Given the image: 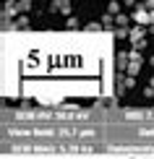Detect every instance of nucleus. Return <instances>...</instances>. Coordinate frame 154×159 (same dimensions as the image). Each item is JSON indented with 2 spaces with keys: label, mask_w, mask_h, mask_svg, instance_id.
<instances>
[{
  "label": "nucleus",
  "mask_w": 154,
  "mask_h": 159,
  "mask_svg": "<svg viewBox=\"0 0 154 159\" xmlns=\"http://www.w3.org/2000/svg\"><path fill=\"white\" fill-rule=\"evenodd\" d=\"M128 60H131V57H128V52H118V57H115V63H118V68H120V70H123L125 65H131Z\"/></svg>",
  "instance_id": "obj_5"
},
{
  "label": "nucleus",
  "mask_w": 154,
  "mask_h": 159,
  "mask_svg": "<svg viewBox=\"0 0 154 159\" xmlns=\"http://www.w3.org/2000/svg\"><path fill=\"white\" fill-rule=\"evenodd\" d=\"M13 8H16V13H26L31 11V0H18V3H13Z\"/></svg>",
  "instance_id": "obj_4"
},
{
  "label": "nucleus",
  "mask_w": 154,
  "mask_h": 159,
  "mask_svg": "<svg viewBox=\"0 0 154 159\" xmlns=\"http://www.w3.org/2000/svg\"><path fill=\"white\" fill-rule=\"evenodd\" d=\"M152 24H154V11H152Z\"/></svg>",
  "instance_id": "obj_19"
},
{
  "label": "nucleus",
  "mask_w": 154,
  "mask_h": 159,
  "mask_svg": "<svg viewBox=\"0 0 154 159\" xmlns=\"http://www.w3.org/2000/svg\"><path fill=\"white\" fill-rule=\"evenodd\" d=\"M131 18L136 24H152V11H146V5H136V11H133Z\"/></svg>",
  "instance_id": "obj_1"
},
{
  "label": "nucleus",
  "mask_w": 154,
  "mask_h": 159,
  "mask_svg": "<svg viewBox=\"0 0 154 159\" xmlns=\"http://www.w3.org/2000/svg\"><path fill=\"white\" fill-rule=\"evenodd\" d=\"M50 8L58 11V13H63V16H68V13H71V0H52Z\"/></svg>",
  "instance_id": "obj_2"
},
{
  "label": "nucleus",
  "mask_w": 154,
  "mask_h": 159,
  "mask_svg": "<svg viewBox=\"0 0 154 159\" xmlns=\"http://www.w3.org/2000/svg\"><path fill=\"white\" fill-rule=\"evenodd\" d=\"M149 86H154V76H152V81H149Z\"/></svg>",
  "instance_id": "obj_17"
},
{
  "label": "nucleus",
  "mask_w": 154,
  "mask_h": 159,
  "mask_svg": "<svg viewBox=\"0 0 154 159\" xmlns=\"http://www.w3.org/2000/svg\"><path fill=\"white\" fill-rule=\"evenodd\" d=\"M86 31H102V24H97V21H91L89 26H86Z\"/></svg>",
  "instance_id": "obj_11"
},
{
  "label": "nucleus",
  "mask_w": 154,
  "mask_h": 159,
  "mask_svg": "<svg viewBox=\"0 0 154 159\" xmlns=\"http://www.w3.org/2000/svg\"><path fill=\"white\" fill-rule=\"evenodd\" d=\"M125 89H133V86H136V78H133V76H125Z\"/></svg>",
  "instance_id": "obj_12"
},
{
  "label": "nucleus",
  "mask_w": 154,
  "mask_h": 159,
  "mask_svg": "<svg viewBox=\"0 0 154 159\" xmlns=\"http://www.w3.org/2000/svg\"><path fill=\"white\" fill-rule=\"evenodd\" d=\"M115 37H118V39H125V37H131V31L125 29V26H118V29H115Z\"/></svg>",
  "instance_id": "obj_9"
},
{
  "label": "nucleus",
  "mask_w": 154,
  "mask_h": 159,
  "mask_svg": "<svg viewBox=\"0 0 154 159\" xmlns=\"http://www.w3.org/2000/svg\"><path fill=\"white\" fill-rule=\"evenodd\" d=\"M118 26H128V16H125V13H118Z\"/></svg>",
  "instance_id": "obj_10"
},
{
  "label": "nucleus",
  "mask_w": 154,
  "mask_h": 159,
  "mask_svg": "<svg viewBox=\"0 0 154 159\" xmlns=\"http://www.w3.org/2000/svg\"><path fill=\"white\" fill-rule=\"evenodd\" d=\"M125 5H136V0H125Z\"/></svg>",
  "instance_id": "obj_16"
},
{
  "label": "nucleus",
  "mask_w": 154,
  "mask_h": 159,
  "mask_svg": "<svg viewBox=\"0 0 154 159\" xmlns=\"http://www.w3.org/2000/svg\"><path fill=\"white\" fill-rule=\"evenodd\" d=\"M144 37H146V31L141 29V26H136V29L131 31V42H133V44H141V42H144Z\"/></svg>",
  "instance_id": "obj_3"
},
{
  "label": "nucleus",
  "mask_w": 154,
  "mask_h": 159,
  "mask_svg": "<svg viewBox=\"0 0 154 159\" xmlns=\"http://www.w3.org/2000/svg\"><path fill=\"white\" fill-rule=\"evenodd\" d=\"M107 13H112V16H118V13H120V5H118V0H110V5H107Z\"/></svg>",
  "instance_id": "obj_8"
},
{
  "label": "nucleus",
  "mask_w": 154,
  "mask_h": 159,
  "mask_svg": "<svg viewBox=\"0 0 154 159\" xmlns=\"http://www.w3.org/2000/svg\"><path fill=\"white\" fill-rule=\"evenodd\" d=\"M65 24H68V29H76V26H78V21L73 16H68V21H65Z\"/></svg>",
  "instance_id": "obj_13"
},
{
  "label": "nucleus",
  "mask_w": 154,
  "mask_h": 159,
  "mask_svg": "<svg viewBox=\"0 0 154 159\" xmlns=\"http://www.w3.org/2000/svg\"><path fill=\"white\" fill-rule=\"evenodd\" d=\"M149 63H152V65H154V57H149Z\"/></svg>",
  "instance_id": "obj_18"
},
{
  "label": "nucleus",
  "mask_w": 154,
  "mask_h": 159,
  "mask_svg": "<svg viewBox=\"0 0 154 159\" xmlns=\"http://www.w3.org/2000/svg\"><path fill=\"white\" fill-rule=\"evenodd\" d=\"M13 29H18V31H24V29H29V18H26V16H21V18H18L16 24H13Z\"/></svg>",
  "instance_id": "obj_7"
},
{
  "label": "nucleus",
  "mask_w": 154,
  "mask_h": 159,
  "mask_svg": "<svg viewBox=\"0 0 154 159\" xmlns=\"http://www.w3.org/2000/svg\"><path fill=\"white\" fill-rule=\"evenodd\" d=\"M141 63H144V57H138V60H131V65H128V76H136V73H138V68H141Z\"/></svg>",
  "instance_id": "obj_6"
},
{
  "label": "nucleus",
  "mask_w": 154,
  "mask_h": 159,
  "mask_svg": "<svg viewBox=\"0 0 154 159\" xmlns=\"http://www.w3.org/2000/svg\"><path fill=\"white\" fill-rule=\"evenodd\" d=\"M144 97H154V86H146V89H144Z\"/></svg>",
  "instance_id": "obj_14"
},
{
  "label": "nucleus",
  "mask_w": 154,
  "mask_h": 159,
  "mask_svg": "<svg viewBox=\"0 0 154 159\" xmlns=\"http://www.w3.org/2000/svg\"><path fill=\"white\" fill-rule=\"evenodd\" d=\"M146 11H154V0H146Z\"/></svg>",
  "instance_id": "obj_15"
}]
</instances>
